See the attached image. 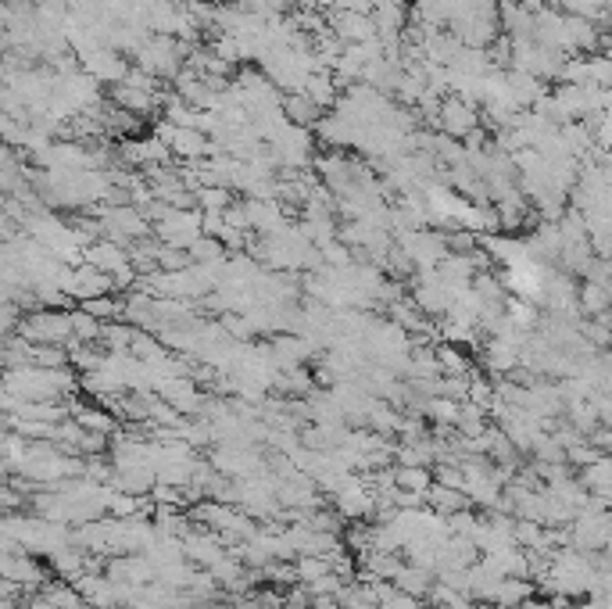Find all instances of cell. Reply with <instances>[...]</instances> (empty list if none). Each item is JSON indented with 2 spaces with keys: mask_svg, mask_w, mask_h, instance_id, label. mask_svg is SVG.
Segmentation results:
<instances>
[{
  "mask_svg": "<svg viewBox=\"0 0 612 609\" xmlns=\"http://www.w3.org/2000/svg\"><path fill=\"white\" fill-rule=\"evenodd\" d=\"M22 337L33 344H61L65 348V344L76 341L72 312H36V316H26Z\"/></svg>",
  "mask_w": 612,
  "mask_h": 609,
  "instance_id": "obj_1",
  "label": "cell"
},
{
  "mask_svg": "<svg viewBox=\"0 0 612 609\" xmlns=\"http://www.w3.org/2000/svg\"><path fill=\"white\" fill-rule=\"evenodd\" d=\"M437 126L444 129V137L451 140H466L469 133L480 129V112H476V104L466 101V97H448L441 104V115H437Z\"/></svg>",
  "mask_w": 612,
  "mask_h": 609,
  "instance_id": "obj_2",
  "label": "cell"
},
{
  "mask_svg": "<svg viewBox=\"0 0 612 609\" xmlns=\"http://www.w3.org/2000/svg\"><path fill=\"white\" fill-rule=\"evenodd\" d=\"M283 115H287V122H294V126L308 129V126H319L323 108H319L308 94H287V101H283Z\"/></svg>",
  "mask_w": 612,
  "mask_h": 609,
  "instance_id": "obj_3",
  "label": "cell"
},
{
  "mask_svg": "<svg viewBox=\"0 0 612 609\" xmlns=\"http://www.w3.org/2000/svg\"><path fill=\"white\" fill-rule=\"evenodd\" d=\"M394 588H401V592L423 599V595L434 592V570L416 567V563H405V567H401V574L394 577Z\"/></svg>",
  "mask_w": 612,
  "mask_h": 609,
  "instance_id": "obj_4",
  "label": "cell"
},
{
  "mask_svg": "<svg viewBox=\"0 0 612 609\" xmlns=\"http://www.w3.org/2000/svg\"><path fill=\"white\" fill-rule=\"evenodd\" d=\"M394 481H398L401 491H412V495H430V488H434V473H430V466H398L394 470Z\"/></svg>",
  "mask_w": 612,
  "mask_h": 609,
  "instance_id": "obj_5",
  "label": "cell"
},
{
  "mask_svg": "<svg viewBox=\"0 0 612 609\" xmlns=\"http://www.w3.org/2000/svg\"><path fill=\"white\" fill-rule=\"evenodd\" d=\"M83 309L90 312L94 319H119V316H126V305L122 301H115V298H108V294H101V298H90V301H83Z\"/></svg>",
  "mask_w": 612,
  "mask_h": 609,
  "instance_id": "obj_6",
  "label": "cell"
},
{
  "mask_svg": "<svg viewBox=\"0 0 612 609\" xmlns=\"http://www.w3.org/2000/svg\"><path fill=\"white\" fill-rule=\"evenodd\" d=\"M437 359H441V377H469V359L455 348H441Z\"/></svg>",
  "mask_w": 612,
  "mask_h": 609,
  "instance_id": "obj_7",
  "label": "cell"
}]
</instances>
